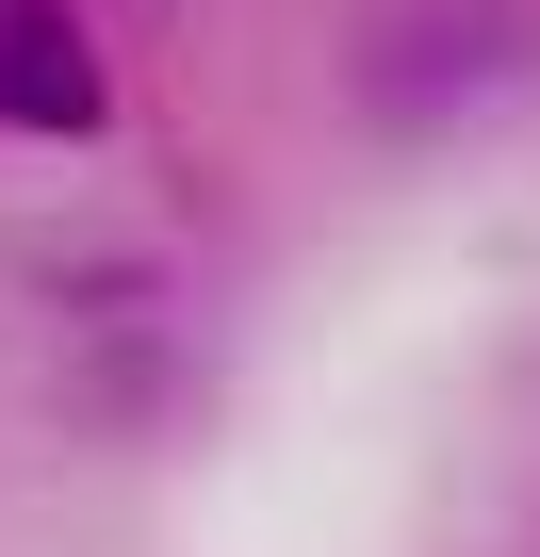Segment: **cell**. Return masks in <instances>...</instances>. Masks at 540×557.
I'll return each instance as SVG.
<instances>
[{
	"mask_svg": "<svg viewBox=\"0 0 540 557\" xmlns=\"http://www.w3.org/2000/svg\"><path fill=\"white\" fill-rule=\"evenodd\" d=\"M99 115H115V83H99L83 17H66V0H0V132H50V148H83Z\"/></svg>",
	"mask_w": 540,
	"mask_h": 557,
	"instance_id": "6da1fadb",
	"label": "cell"
}]
</instances>
